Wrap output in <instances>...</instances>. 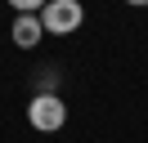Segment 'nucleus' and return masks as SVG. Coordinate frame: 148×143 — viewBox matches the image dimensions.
Masks as SVG:
<instances>
[{"label":"nucleus","mask_w":148,"mask_h":143,"mask_svg":"<svg viewBox=\"0 0 148 143\" xmlns=\"http://www.w3.org/2000/svg\"><path fill=\"white\" fill-rule=\"evenodd\" d=\"M27 121L36 125V130H58V125L67 121V107H63V98L58 94H36L32 98V107H27Z\"/></svg>","instance_id":"nucleus-2"},{"label":"nucleus","mask_w":148,"mask_h":143,"mask_svg":"<svg viewBox=\"0 0 148 143\" xmlns=\"http://www.w3.org/2000/svg\"><path fill=\"white\" fill-rule=\"evenodd\" d=\"M126 5H148V0H126Z\"/></svg>","instance_id":"nucleus-6"},{"label":"nucleus","mask_w":148,"mask_h":143,"mask_svg":"<svg viewBox=\"0 0 148 143\" xmlns=\"http://www.w3.org/2000/svg\"><path fill=\"white\" fill-rule=\"evenodd\" d=\"M54 85H58V67H40L36 72V94H54Z\"/></svg>","instance_id":"nucleus-4"},{"label":"nucleus","mask_w":148,"mask_h":143,"mask_svg":"<svg viewBox=\"0 0 148 143\" xmlns=\"http://www.w3.org/2000/svg\"><path fill=\"white\" fill-rule=\"evenodd\" d=\"M9 36H14V45H18V49H32V45L45 36V22H40V14H18Z\"/></svg>","instance_id":"nucleus-3"},{"label":"nucleus","mask_w":148,"mask_h":143,"mask_svg":"<svg viewBox=\"0 0 148 143\" xmlns=\"http://www.w3.org/2000/svg\"><path fill=\"white\" fill-rule=\"evenodd\" d=\"M40 22H45L49 36H72L85 22V9H81V0H49L40 9Z\"/></svg>","instance_id":"nucleus-1"},{"label":"nucleus","mask_w":148,"mask_h":143,"mask_svg":"<svg viewBox=\"0 0 148 143\" xmlns=\"http://www.w3.org/2000/svg\"><path fill=\"white\" fill-rule=\"evenodd\" d=\"M14 9H18V14H40V9L49 5V0H9Z\"/></svg>","instance_id":"nucleus-5"}]
</instances>
